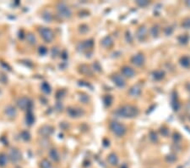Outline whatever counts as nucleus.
<instances>
[{
    "instance_id": "1",
    "label": "nucleus",
    "mask_w": 190,
    "mask_h": 168,
    "mask_svg": "<svg viewBox=\"0 0 190 168\" xmlns=\"http://www.w3.org/2000/svg\"><path fill=\"white\" fill-rule=\"evenodd\" d=\"M117 114L123 118H134L138 115L139 111L133 105H123L117 110Z\"/></svg>"
},
{
    "instance_id": "2",
    "label": "nucleus",
    "mask_w": 190,
    "mask_h": 168,
    "mask_svg": "<svg viewBox=\"0 0 190 168\" xmlns=\"http://www.w3.org/2000/svg\"><path fill=\"white\" fill-rule=\"evenodd\" d=\"M110 128L111 132L117 137H122L126 133V127L117 121H111L110 124Z\"/></svg>"
},
{
    "instance_id": "3",
    "label": "nucleus",
    "mask_w": 190,
    "mask_h": 168,
    "mask_svg": "<svg viewBox=\"0 0 190 168\" xmlns=\"http://www.w3.org/2000/svg\"><path fill=\"white\" fill-rule=\"evenodd\" d=\"M57 10L58 15L62 17V18H70L72 15V12L71 9L69 8V6L64 3H58L57 5Z\"/></svg>"
},
{
    "instance_id": "4",
    "label": "nucleus",
    "mask_w": 190,
    "mask_h": 168,
    "mask_svg": "<svg viewBox=\"0 0 190 168\" xmlns=\"http://www.w3.org/2000/svg\"><path fill=\"white\" fill-rule=\"evenodd\" d=\"M39 33L42 39L47 43H51L54 38V34L50 28L41 27L39 29Z\"/></svg>"
},
{
    "instance_id": "5",
    "label": "nucleus",
    "mask_w": 190,
    "mask_h": 168,
    "mask_svg": "<svg viewBox=\"0 0 190 168\" xmlns=\"http://www.w3.org/2000/svg\"><path fill=\"white\" fill-rule=\"evenodd\" d=\"M17 106L22 111H30L31 110L32 102L27 97H21L17 100Z\"/></svg>"
},
{
    "instance_id": "6",
    "label": "nucleus",
    "mask_w": 190,
    "mask_h": 168,
    "mask_svg": "<svg viewBox=\"0 0 190 168\" xmlns=\"http://www.w3.org/2000/svg\"><path fill=\"white\" fill-rule=\"evenodd\" d=\"M9 160L12 162V163H18L20 160H21V153L20 151L16 149V148H12L9 153Z\"/></svg>"
},
{
    "instance_id": "7",
    "label": "nucleus",
    "mask_w": 190,
    "mask_h": 168,
    "mask_svg": "<svg viewBox=\"0 0 190 168\" xmlns=\"http://www.w3.org/2000/svg\"><path fill=\"white\" fill-rule=\"evenodd\" d=\"M53 127L50 125H43L39 129V134L43 138H48L53 133Z\"/></svg>"
},
{
    "instance_id": "8",
    "label": "nucleus",
    "mask_w": 190,
    "mask_h": 168,
    "mask_svg": "<svg viewBox=\"0 0 190 168\" xmlns=\"http://www.w3.org/2000/svg\"><path fill=\"white\" fill-rule=\"evenodd\" d=\"M94 45V43H93V40H87V41H84L83 43H80L77 49L80 52H84V50H87V49H90L93 47Z\"/></svg>"
},
{
    "instance_id": "9",
    "label": "nucleus",
    "mask_w": 190,
    "mask_h": 168,
    "mask_svg": "<svg viewBox=\"0 0 190 168\" xmlns=\"http://www.w3.org/2000/svg\"><path fill=\"white\" fill-rule=\"evenodd\" d=\"M4 114L6 115V116L8 118L13 119L17 115V111H16L15 107H14L13 105H8L4 110Z\"/></svg>"
},
{
    "instance_id": "10",
    "label": "nucleus",
    "mask_w": 190,
    "mask_h": 168,
    "mask_svg": "<svg viewBox=\"0 0 190 168\" xmlns=\"http://www.w3.org/2000/svg\"><path fill=\"white\" fill-rule=\"evenodd\" d=\"M147 37V29L145 28V27H140L137 30V32H136V37L140 41V42H143Z\"/></svg>"
},
{
    "instance_id": "11",
    "label": "nucleus",
    "mask_w": 190,
    "mask_h": 168,
    "mask_svg": "<svg viewBox=\"0 0 190 168\" xmlns=\"http://www.w3.org/2000/svg\"><path fill=\"white\" fill-rule=\"evenodd\" d=\"M131 61L136 66H141L144 63V56L142 54H138L136 55L133 56V58L131 59Z\"/></svg>"
},
{
    "instance_id": "12",
    "label": "nucleus",
    "mask_w": 190,
    "mask_h": 168,
    "mask_svg": "<svg viewBox=\"0 0 190 168\" xmlns=\"http://www.w3.org/2000/svg\"><path fill=\"white\" fill-rule=\"evenodd\" d=\"M111 80L115 85H117L119 87H123L125 86V81L120 75H114L111 77Z\"/></svg>"
},
{
    "instance_id": "13",
    "label": "nucleus",
    "mask_w": 190,
    "mask_h": 168,
    "mask_svg": "<svg viewBox=\"0 0 190 168\" xmlns=\"http://www.w3.org/2000/svg\"><path fill=\"white\" fill-rule=\"evenodd\" d=\"M129 95L132 96V97H138V96H139V94L141 93V87H140V85H139V84H137V85L133 86V87L129 89Z\"/></svg>"
},
{
    "instance_id": "14",
    "label": "nucleus",
    "mask_w": 190,
    "mask_h": 168,
    "mask_svg": "<svg viewBox=\"0 0 190 168\" xmlns=\"http://www.w3.org/2000/svg\"><path fill=\"white\" fill-rule=\"evenodd\" d=\"M122 74L127 77H133L135 75V71H134V69H132L131 67H129V66H124L122 68Z\"/></svg>"
},
{
    "instance_id": "15",
    "label": "nucleus",
    "mask_w": 190,
    "mask_h": 168,
    "mask_svg": "<svg viewBox=\"0 0 190 168\" xmlns=\"http://www.w3.org/2000/svg\"><path fill=\"white\" fill-rule=\"evenodd\" d=\"M82 109H76V108H72L69 107L68 109V114L69 115L70 117H79L83 115V111H81Z\"/></svg>"
},
{
    "instance_id": "16",
    "label": "nucleus",
    "mask_w": 190,
    "mask_h": 168,
    "mask_svg": "<svg viewBox=\"0 0 190 168\" xmlns=\"http://www.w3.org/2000/svg\"><path fill=\"white\" fill-rule=\"evenodd\" d=\"M49 156H50V158H51L54 162H57V161H59V160H60L59 153H58V151H57L56 149H52L49 151Z\"/></svg>"
},
{
    "instance_id": "17",
    "label": "nucleus",
    "mask_w": 190,
    "mask_h": 168,
    "mask_svg": "<svg viewBox=\"0 0 190 168\" xmlns=\"http://www.w3.org/2000/svg\"><path fill=\"white\" fill-rule=\"evenodd\" d=\"M101 44H102L103 47H105V48H110V47L113 44V40H112V38H111L110 36H107V37H105L102 40Z\"/></svg>"
},
{
    "instance_id": "18",
    "label": "nucleus",
    "mask_w": 190,
    "mask_h": 168,
    "mask_svg": "<svg viewBox=\"0 0 190 168\" xmlns=\"http://www.w3.org/2000/svg\"><path fill=\"white\" fill-rule=\"evenodd\" d=\"M80 72L83 75H86V76H92V71L91 69L86 65H81L80 66Z\"/></svg>"
},
{
    "instance_id": "19",
    "label": "nucleus",
    "mask_w": 190,
    "mask_h": 168,
    "mask_svg": "<svg viewBox=\"0 0 190 168\" xmlns=\"http://www.w3.org/2000/svg\"><path fill=\"white\" fill-rule=\"evenodd\" d=\"M35 121V116L33 115V113L31 111V110L27 111V114H26V122L28 126H31Z\"/></svg>"
},
{
    "instance_id": "20",
    "label": "nucleus",
    "mask_w": 190,
    "mask_h": 168,
    "mask_svg": "<svg viewBox=\"0 0 190 168\" xmlns=\"http://www.w3.org/2000/svg\"><path fill=\"white\" fill-rule=\"evenodd\" d=\"M108 161L109 164L111 165V166H117V163H118V158H117V156L115 154H113V153H111V154L109 155Z\"/></svg>"
},
{
    "instance_id": "21",
    "label": "nucleus",
    "mask_w": 190,
    "mask_h": 168,
    "mask_svg": "<svg viewBox=\"0 0 190 168\" xmlns=\"http://www.w3.org/2000/svg\"><path fill=\"white\" fill-rule=\"evenodd\" d=\"M9 161V156L4 153H0V167H4Z\"/></svg>"
},
{
    "instance_id": "22",
    "label": "nucleus",
    "mask_w": 190,
    "mask_h": 168,
    "mask_svg": "<svg viewBox=\"0 0 190 168\" xmlns=\"http://www.w3.org/2000/svg\"><path fill=\"white\" fill-rule=\"evenodd\" d=\"M26 40H27L28 43L30 44V45H35V44L36 43V36H35L33 33H31V32L28 33L27 35L26 36Z\"/></svg>"
},
{
    "instance_id": "23",
    "label": "nucleus",
    "mask_w": 190,
    "mask_h": 168,
    "mask_svg": "<svg viewBox=\"0 0 190 168\" xmlns=\"http://www.w3.org/2000/svg\"><path fill=\"white\" fill-rule=\"evenodd\" d=\"M164 77H165V72L163 71L157 70V71L153 72V77H154V79H156L157 81L162 80V78H164Z\"/></svg>"
},
{
    "instance_id": "24",
    "label": "nucleus",
    "mask_w": 190,
    "mask_h": 168,
    "mask_svg": "<svg viewBox=\"0 0 190 168\" xmlns=\"http://www.w3.org/2000/svg\"><path fill=\"white\" fill-rule=\"evenodd\" d=\"M180 64L182 66L187 68L190 66V58L188 56H183L180 59Z\"/></svg>"
},
{
    "instance_id": "25",
    "label": "nucleus",
    "mask_w": 190,
    "mask_h": 168,
    "mask_svg": "<svg viewBox=\"0 0 190 168\" xmlns=\"http://www.w3.org/2000/svg\"><path fill=\"white\" fill-rule=\"evenodd\" d=\"M41 87H42V91L44 93H46V94H49L52 92V88H51L50 85L48 83H43L42 84Z\"/></svg>"
},
{
    "instance_id": "26",
    "label": "nucleus",
    "mask_w": 190,
    "mask_h": 168,
    "mask_svg": "<svg viewBox=\"0 0 190 168\" xmlns=\"http://www.w3.org/2000/svg\"><path fill=\"white\" fill-rule=\"evenodd\" d=\"M189 41V37L187 34H183L181 35L180 37H178V42L181 44H187Z\"/></svg>"
},
{
    "instance_id": "27",
    "label": "nucleus",
    "mask_w": 190,
    "mask_h": 168,
    "mask_svg": "<svg viewBox=\"0 0 190 168\" xmlns=\"http://www.w3.org/2000/svg\"><path fill=\"white\" fill-rule=\"evenodd\" d=\"M42 19L47 21V22H51L53 21V15H51V13H49L48 11H45L42 13Z\"/></svg>"
},
{
    "instance_id": "28",
    "label": "nucleus",
    "mask_w": 190,
    "mask_h": 168,
    "mask_svg": "<svg viewBox=\"0 0 190 168\" xmlns=\"http://www.w3.org/2000/svg\"><path fill=\"white\" fill-rule=\"evenodd\" d=\"M40 168H52V164L47 159H43L40 162Z\"/></svg>"
},
{
    "instance_id": "29",
    "label": "nucleus",
    "mask_w": 190,
    "mask_h": 168,
    "mask_svg": "<svg viewBox=\"0 0 190 168\" xmlns=\"http://www.w3.org/2000/svg\"><path fill=\"white\" fill-rule=\"evenodd\" d=\"M20 138H21V139L27 142V141L30 140V134L28 131H22L20 133Z\"/></svg>"
},
{
    "instance_id": "30",
    "label": "nucleus",
    "mask_w": 190,
    "mask_h": 168,
    "mask_svg": "<svg viewBox=\"0 0 190 168\" xmlns=\"http://www.w3.org/2000/svg\"><path fill=\"white\" fill-rule=\"evenodd\" d=\"M177 161V156L174 154H170L166 156V161L168 163H173Z\"/></svg>"
},
{
    "instance_id": "31",
    "label": "nucleus",
    "mask_w": 190,
    "mask_h": 168,
    "mask_svg": "<svg viewBox=\"0 0 190 168\" xmlns=\"http://www.w3.org/2000/svg\"><path fill=\"white\" fill-rule=\"evenodd\" d=\"M159 31H160V30H159V27H158L157 26L153 27L151 28V30H150V33H151V35H152L154 37H158Z\"/></svg>"
},
{
    "instance_id": "32",
    "label": "nucleus",
    "mask_w": 190,
    "mask_h": 168,
    "mask_svg": "<svg viewBox=\"0 0 190 168\" xmlns=\"http://www.w3.org/2000/svg\"><path fill=\"white\" fill-rule=\"evenodd\" d=\"M149 3H150V2L147 1V0H137L136 1V4L139 5V7H145Z\"/></svg>"
},
{
    "instance_id": "33",
    "label": "nucleus",
    "mask_w": 190,
    "mask_h": 168,
    "mask_svg": "<svg viewBox=\"0 0 190 168\" xmlns=\"http://www.w3.org/2000/svg\"><path fill=\"white\" fill-rule=\"evenodd\" d=\"M182 27L184 29H190V18H187L183 21Z\"/></svg>"
},
{
    "instance_id": "34",
    "label": "nucleus",
    "mask_w": 190,
    "mask_h": 168,
    "mask_svg": "<svg viewBox=\"0 0 190 168\" xmlns=\"http://www.w3.org/2000/svg\"><path fill=\"white\" fill-rule=\"evenodd\" d=\"M103 100H104L105 105L109 106V105H111V102H112V98H111V96H110V95H107V96L104 97Z\"/></svg>"
},
{
    "instance_id": "35",
    "label": "nucleus",
    "mask_w": 190,
    "mask_h": 168,
    "mask_svg": "<svg viewBox=\"0 0 190 168\" xmlns=\"http://www.w3.org/2000/svg\"><path fill=\"white\" fill-rule=\"evenodd\" d=\"M172 108H173V110H174L175 111H177L179 110V108H180V105H179V103L177 102V99H173V100H172Z\"/></svg>"
},
{
    "instance_id": "36",
    "label": "nucleus",
    "mask_w": 190,
    "mask_h": 168,
    "mask_svg": "<svg viewBox=\"0 0 190 168\" xmlns=\"http://www.w3.org/2000/svg\"><path fill=\"white\" fill-rule=\"evenodd\" d=\"M80 100L81 101L82 103H84V104H87L90 99H89L88 95H86V94H81V95L80 96Z\"/></svg>"
},
{
    "instance_id": "37",
    "label": "nucleus",
    "mask_w": 190,
    "mask_h": 168,
    "mask_svg": "<svg viewBox=\"0 0 190 168\" xmlns=\"http://www.w3.org/2000/svg\"><path fill=\"white\" fill-rule=\"evenodd\" d=\"M65 95V91L64 90H59L57 92V94H56V98L57 99H61L62 98H63V96Z\"/></svg>"
},
{
    "instance_id": "38",
    "label": "nucleus",
    "mask_w": 190,
    "mask_h": 168,
    "mask_svg": "<svg viewBox=\"0 0 190 168\" xmlns=\"http://www.w3.org/2000/svg\"><path fill=\"white\" fill-rule=\"evenodd\" d=\"M150 139L152 142H156L158 140V138H157V135L155 132H150Z\"/></svg>"
},
{
    "instance_id": "39",
    "label": "nucleus",
    "mask_w": 190,
    "mask_h": 168,
    "mask_svg": "<svg viewBox=\"0 0 190 168\" xmlns=\"http://www.w3.org/2000/svg\"><path fill=\"white\" fill-rule=\"evenodd\" d=\"M38 51H39V54L42 55H45L48 53V49H47V48H45V47H43V46L40 47Z\"/></svg>"
},
{
    "instance_id": "40",
    "label": "nucleus",
    "mask_w": 190,
    "mask_h": 168,
    "mask_svg": "<svg viewBox=\"0 0 190 168\" xmlns=\"http://www.w3.org/2000/svg\"><path fill=\"white\" fill-rule=\"evenodd\" d=\"M88 27L87 26H85V25H82L80 27V31L81 32V33H85L86 31H88Z\"/></svg>"
},
{
    "instance_id": "41",
    "label": "nucleus",
    "mask_w": 190,
    "mask_h": 168,
    "mask_svg": "<svg viewBox=\"0 0 190 168\" xmlns=\"http://www.w3.org/2000/svg\"><path fill=\"white\" fill-rule=\"evenodd\" d=\"M172 32H173V29L172 27H166L165 29V33L167 36H170Z\"/></svg>"
},
{
    "instance_id": "42",
    "label": "nucleus",
    "mask_w": 190,
    "mask_h": 168,
    "mask_svg": "<svg viewBox=\"0 0 190 168\" xmlns=\"http://www.w3.org/2000/svg\"><path fill=\"white\" fill-rule=\"evenodd\" d=\"M161 133H162V134L163 136H167L169 134V131L166 128H162Z\"/></svg>"
},
{
    "instance_id": "43",
    "label": "nucleus",
    "mask_w": 190,
    "mask_h": 168,
    "mask_svg": "<svg viewBox=\"0 0 190 168\" xmlns=\"http://www.w3.org/2000/svg\"><path fill=\"white\" fill-rule=\"evenodd\" d=\"M126 38H127V41H128V42H129V43L132 42V37H131L129 31H127V33H126Z\"/></svg>"
},
{
    "instance_id": "44",
    "label": "nucleus",
    "mask_w": 190,
    "mask_h": 168,
    "mask_svg": "<svg viewBox=\"0 0 190 168\" xmlns=\"http://www.w3.org/2000/svg\"><path fill=\"white\" fill-rule=\"evenodd\" d=\"M57 53H58V49L57 48H53V50H52V55H53V57H56V55H57Z\"/></svg>"
},
{
    "instance_id": "45",
    "label": "nucleus",
    "mask_w": 190,
    "mask_h": 168,
    "mask_svg": "<svg viewBox=\"0 0 190 168\" xmlns=\"http://www.w3.org/2000/svg\"><path fill=\"white\" fill-rule=\"evenodd\" d=\"M180 139H181V136L178 133H174V140H176V142H177Z\"/></svg>"
},
{
    "instance_id": "46",
    "label": "nucleus",
    "mask_w": 190,
    "mask_h": 168,
    "mask_svg": "<svg viewBox=\"0 0 190 168\" xmlns=\"http://www.w3.org/2000/svg\"><path fill=\"white\" fill-rule=\"evenodd\" d=\"M62 55H62V57H63V59H66V58H68V56H66L67 55H66V52H65V51H63Z\"/></svg>"
},
{
    "instance_id": "47",
    "label": "nucleus",
    "mask_w": 190,
    "mask_h": 168,
    "mask_svg": "<svg viewBox=\"0 0 190 168\" xmlns=\"http://www.w3.org/2000/svg\"><path fill=\"white\" fill-rule=\"evenodd\" d=\"M185 3H186V5H187L188 7H189L190 8V1H186Z\"/></svg>"
},
{
    "instance_id": "48",
    "label": "nucleus",
    "mask_w": 190,
    "mask_h": 168,
    "mask_svg": "<svg viewBox=\"0 0 190 168\" xmlns=\"http://www.w3.org/2000/svg\"><path fill=\"white\" fill-rule=\"evenodd\" d=\"M187 87H188V88H189V90L190 91V83H189L188 85H187Z\"/></svg>"
},
{
    "instance_id": "49",
    "label": "nucleus",
    "mask_w": 190,
    "mask_h": 168,
    "mask_svg": "<svg viewBox=\"0 0 190 168\" xmlns=\"http://www.w3.org/2000/svg\"><path fill=\"white\" fill-rule=\"evenodd\" d=\"M121 168H127V167H126V166H123Z\"/></svg>"
},
{
    "instance_id": "50",
    "label": "nucleus",
    "mask_w": 190,
    "mask_h": 168,
    "mask_svg": "<svg viewBox=\"0 0 190 168\" xmlns=\"http://www.w3.org/2000/svg\"><path fill=\"white\" fill-rule=\"evenodd\" d=\"M189 119H190V117H189Z\"/></svg>"
}]
</instances>
